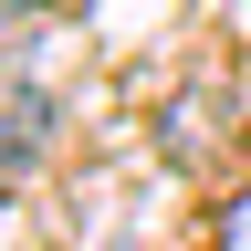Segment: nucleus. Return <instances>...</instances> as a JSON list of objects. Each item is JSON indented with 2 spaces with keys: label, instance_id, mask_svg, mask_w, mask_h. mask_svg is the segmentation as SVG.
<instances>
[{
  "label": "nucleus",
  "instance_id": "obj_4",
  "mask_svg": "<svg viewBox=\"0 0 251 251\" xmlns=\"http://www.w3.org/2000/svg\"><path fill=\"white\" fill-rule=\"evenodd\" d=\"M42 11H52V0H42Z\"/></svg>",
  "mask_w": 251,
  "mask_h": 251
},
{
  "label": "nucleus",
  "instance_id": "obj_2",
  "mask_svg": "<svg viewBox=\"0 0 251 251\" xmlns=\"http://www.w3.org/2000/svg\"><path fill=\"white\" fill-rule=\"evenodd\" d=\"M31 42H42V0H0V94L31 84Z\"/></svg>",
  "mask_w": 251,
  "mask_h": 251
},
{
  "label": "nucleus",
  "instance_id": "obj_3",
  "mask_svg": "<svg viewBox=\"0 0 251 251\" xmlns=\"http://www.w3.org/2000/svg\"><path fill=\"white\" fill-rule=\"evenodd\" d=\"M209 241L220 251H251V188H230V199L209 209Z\"/></svg>",
  "mask_w": 251,
  "mask_h": 251
},
{
  "label": "nucleus",
  "instance_id": "obj_1",
  "mask_svg": "<svg viewBox=\"0 0 251 251\" xmlns=\"http://www.w3.org/2000/svg\"><path fill=\"white\" fill-rule=\"evenodd\" d=\"M42 147H52V94L42 84H11L0 94V188H21L31 168H42Z\"/></svg>",
  "mask_w": 251,
  "mask_h": 251
}]
</instances>
